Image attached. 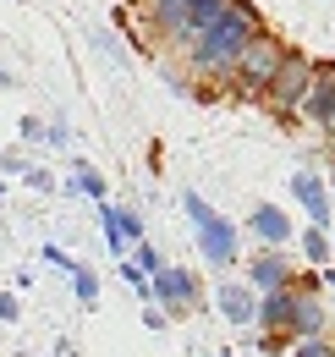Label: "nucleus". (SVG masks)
Here are the masks:
<instances>
[{"instance_id":"obj_9","label":"nucleus","mask_w":335,"mask_h":357,"mask_svg":"<svg viewBox=\"0 0 335 357\" xmlns=\"http://www.w3.org/2000/svg\"><path fill=\"white\" fill-rule=\"evenodd\" d=\"M253 291H258V286H220L214 303H220V313H225L231 324H253V319H258V297H253Z\"/></svg>"},{"instance_id":"obj_15","label":"nucleus","mask_w":335,"mask_h":357,"mask_svg":"<svg viewBox=\"0 0 335 357\" xmlns=\"http://www.w3.org/2000/svg\"><path fill=\"white\" fill-rule=\"evenodd\" d=\"M72 286H77V303H83V308L94 303V297H99V280H94V269H88V264L72 275Z\"/></svg>"},{"instance_id":"obj_2","label":"nucleus","mask_w":335,"mask_h":357,"mask_svg":"<svg viewBox=\"0 0 335 357\" xmlns=\"http://www.w3.org/2000/svg\"><path fill=\"white\" fill-rule=\"evenodd\" d=\"M258 324H264V352H269V347H281V335H319L325 313L313 297H302L292 286H275L258 303Z\"/></svg>"},{"instance_id":"obj_13","label":"nucleus","mask_w":335,"mask_h":357,"mask_svg":"<svg viewBox=\"0 0 335 357\" xmlns=\"http://www.w3.org/2000/svg\"><path fill=\"white\" fill-rule=\"evenodd\" d=\"M72 192H83V198L99 204V198H105V176H99L88 160H72Z\"/></svg>"},{"instance_id":"obj_16","label":"nucleus","mask_w":335,"mask_h":357,"mask_svg":"<svg viewBox=\"0 0 335 357\" xmlns=\"http://www.w3.org/2000/svg\"><path fill=\"white\" fill-rule=\"evenodd\" d=\"M44 259H50L55 269H66V275H77V269H83L77 259H72V253H66V248H44Z\"/></svg>"},{"instance_id":"obj_21","label":"nucleus","mask_w":335,"mask_h":357,"mask_svg":"<svg viewBox=\"0 0 335 357\" xmlns=\"http://www.w3.org/2000/svg\"><path fill=\"white\" fill-rule=\"evenodd\" d=\"M0 83H6V72H0Z\"/></svg>"},{"instance_id":"obj_14","label":"nucleus","mask_w":335,"mask_h":357,"mask_svg":"<svg viewBox=\"0 0 335 357\" xmlns=\"http://www.w3.org/2000/svg\"><path fill=\"white\" fill-rule=\"evenodd\" d=\"M302 253H308L313 264H325V259H330V242H325V225H308V231H302Z\"/></svg>"},{"instance_id":"obj_7","label":"nucleus","mask_w":335,"mask_h":357,"mask_svg":"<svg viewBox=\"0 0 335 357\" xmlns=\"http://www.w3.org/2000/svg\"><path fill=\"white\" fill-rule=\"evenodd\" d=\"M193 291H198V286H193V269H154V303H160V308H187V303H193Z\"/></svg>"},{"instance_id":"obj_10","label":"nucleus","mask_w":335,"mask_h":357,"mask_svg":"<svg viewBox=\"0 0 335 357\" xmlns=\"http://www.w3.org/2000/svg\"><path fill=\"white\" fill-rule=\"evenodd\" d=\"M308 121H325L335 127V77H313V89L302 93V105H297Z\"/></svg>"},{"instance_id":"obj_19","label":"nucleus","mask_w":335,"mask_h":357,"mask_svg":"<svg viewBox=\"0 0 335 357\" xmlns=\"http://www.w3.org/2000/svg\"><path fill=\"white\" fill-rule=\"evenodd\" d=\"M137 264L149 269V275H154V269H160V253H154V248H149V242H143V236H137Z\"/></svg>"},{"instance_id":"obj_11","label":"nucleus","mask_w":335,"mask_h":357,"mask_svg":"<svg viewBox=\"0 0 335 357\" xmlns=\"http://www.w3.org/2000/svg\"><path fill=\"white\" fill-rule=\"evenodd\" d=\"M253 231H258V236H264L269 248L292 242V220H286V215H281L275 204H258V209H253Z\"/></svg>"},{"instance_id":"obj_8","label":"nucleus","mask_w":335,"mask_h":357,"mask_svg":"<svg viewBox=\"0 0 335 357\" xmlns=\"http://www.w3.org/2000/svg\"><path fill=\"white\" fill-rule=\"evenodd\" d=\"M292 192H297V204H302V209H308V220L313 225H330V192H325V181L313 176V171H297L292 176Z\"/></svg>"},{"instance_id":"obj_18","label":"nucleus","mask_w":335,"mask_h":357,"mask_svg":"<svg viewBox=\"0 0 335 357\" xmlns=\"http://www.w3.org/2000/svg\"><path fill=\"white\" fill-rule=\"evenodd\" d=\"M297 357H335V352L325 347V341H313V335H302V341H297Z\"/></svg>"},{"instance_id":"obj_1","label":"nucleus","mask_w":335,"mask_h":357,"mask_svg":"<svg viewBox=\"0 0 335 357\" xmlns=\"http://www.w3.org/2000/svg\"><path fill=\"white\" fill-rule=\"evenodd\" d=\"M253 33H258V17H253L248 0H220V11L193 39V55H198L204 72H225V66H237V55L248 50Z\"/></svg>"},{"instance_id":"obj_3","label":"nucleus","mask_w":335,"mask_h":357,"mask_svg":"<svg viewBox=\"0 0 335 357\" xmlns=\"http://www.w3.org/2000/svg\"><path fill=\"white\" fill-rule=\"evenodd\" d=\"M181 209H187V220L198 231V253H204L209 264H231V259H237V225L225 220V215H214L193 187L181 192Z\"/></svg>"},{"instance_id":"obj_20","label":"nucleus","mask_w":335,"mask_h":357,"mask_svg":"<svg viewBox=\"0 0 335 357\" xmlns=\"http://www.w3.org/2000/svg\"><path fill=\"white\" fill-rule=\"evenodd\" d=\"M0 319H6V324L17 319V297H11V291H0Z\"/></svg>"},{"instance_id":"obj_5","label":"nucleus","mask_w":335,"mask_h":357,"mask_svg":"<svg viewBox=\"0 0 335 357\" xmlns=\"http://www.w3.org/2000/svg\"><path fill=\"white\" fill-rule=\"evenodd\" d=\"M220 11V0H154V17L170 39H198V28Z\"/></svg>"},{"instance_id":"obj_17","label":"nucleus","mask_w":335,"mask_h":357,"mask_svg":"<svg viewBox=\"0 0 335 357\" xmlns=\"http://www.w3.org/2000/svg\"><path fill=\"white\" fill-rule=\"evenodd\" d=\"M116 220H121L126 242H137V236H143V220H137V209H116Z\"/></svg>"},{"instance_id":"obj_4","label":"nucleus","mask_w":335,"mask_h":357,"mask_svg":"<svg viewBox=\"0 0 335 357\" xmlns=\"http://www.w3.org/2000/svg\"><path fill=\"white\" fill-rule=\"evenodd\" d=\"M281 61H286V50L275 45V39H264V33H253L248 50L237 55V66H231V72H237L248 89H269V83H275V72H281Z\"/></svg>"},{"instance_id":"obj_12","label":"nucleus","mask_w":335,"mask_h":357,"mask_svg":"<svg viewBox=\"0 0 335 357\" xmlns=\"http://www.w3.org/2000/svg\"><path fill=\"white\" fill-rule=\"evenodd\" d=\"M253 286H258V291L292 286V264H286L281 253H264V259H253Z\"/></svg>"},{"instance_id":"obj_6","label":"nucleus","mask_w":335,"mask_h":357,"mask_svg":"<svg viewBox=\"0 0 335 357\" xmlns=\"http://www.w3.org/2000/svg\"><path fill=\"white\" fill-rule=\"evenodd\" d=\"M308 89H313V66H308L302 55H286L281 72H275V83H269V99L292 110V105H302V93H308Z\"/></svg>"}]
</instances>
